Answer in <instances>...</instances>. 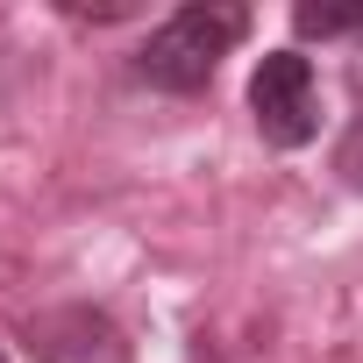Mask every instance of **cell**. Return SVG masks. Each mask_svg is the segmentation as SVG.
<instances>
[{
    "label": "cell",
    "mask_w": 363,
    "mask_h": 363,
    "mask_svg": "<svg viewBox=\"0 0 363 363\" xmlns=\"http://www.w3.org/2000/svg\"><path fill=\"white\" fill-rule=\"evenodd\" d=\"M250 36V15L242 8H178L171 22L150 29V43L135 50V72L164 93H200L214 79V65Z\"/></svg>",
    "instance_id": "obj_1"
},
{
    "label": "cell",
    "mask_w": 363,
    "mask_h": 363,
    "mask_svg": "<svg viewBox=\"0 0 363 363\" xmlns=\"http://www.w3.org/2000/svg\"><path fill=\"white\" fill-rule=\"evenodd\" d=\"M250 114H257V135H264L271 150H299V143H313V128H320L313 65H306L299 50H271V57H257V72H250Z\"/></svg>",
    "instance_id": "obj_2"
},
{
    "label": "cell",
    "mask_w": 363,
    "mask_h": 363,
    "mask_svg": "<svg viewBox=\"0 0 363 363\" xmlns=\"http://www.w3.org/2000/svg\"><path fill=\"white\" fill-rule=\"evenodd\" d=\"M29 349L36 363H128V342L107 313L93 306H57V313H36L29 320Z\"/></svg>",
    "instance_id": "obj_3"
},
{
    "label": "cell",
    "mask_w": 363,
    "mask_h": 363,
    "mask_svg": "<svg viewBox=\"0 0 363 363\" xmlns=\"http://www.w3.org/2000/svg\"><path fill=\"white\" fill-rule=\"evenodd\" d=\"M292 29L299 36H363V8H299Z\"/></svg>",
    "instance_id": "obj_4"
},
{
    "label": "cell",
    "mask_w": 363,
    "mask_h": 363,
    "mask_svg": "<svg viewBox=\"0 0 363 363\" xmlns=\"http://www.w3.org/2000/svg\"><path fill=\"white\" fill-rule=\"evenodd\" d=\"M335 171H342V178H349V186L363 193V114L349 121V135H342V150H335Z\"/></svg>",
    "instance_id": "obj_5"
},
{
    "label": "cell",
    "mask_w": 363,
    "mask_h": 363,
    "mask_svg": "<svg viewBox=\"0 0 363 363\" xmlns=\"http://www.w3.org/2000/svg\"><path fill=\"white\" fill-rule=\"evenodd\" d=\"M0 363H8V356H0Z\"/></svg>",
    "instance_id": "obj_6"
}]
</instances>
